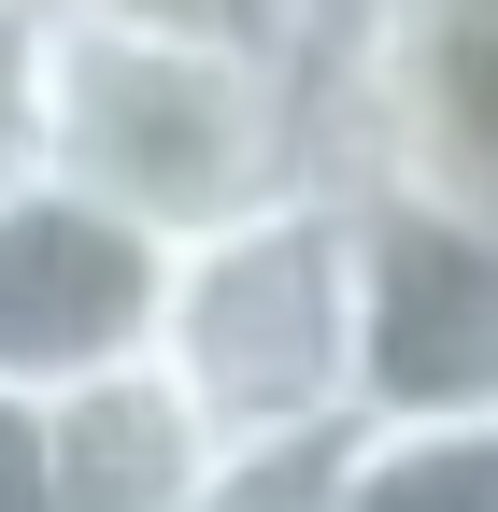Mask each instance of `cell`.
<instances>
[{
    "label": "cell",
    "mask_w": 498,
    "mask_h": 512,
    "mask_svg": "<svg viewBox=\"0 0 498 512\" xmlns=\"http://www.w3.org/2000/svg\"><path fill=\"white\" fill-rule=\"evenodd\" d=\"M242 441L185 399L171 356H129L57 399V512H214Z\"/></svg>",
    "instance_id": "6"
},
{
    "label": "cell",
    "mask_w": 498,
    "mask_h": 512,
    "mask_svg": "<svg viewBox=\"0 0 498 512\" xmlns=\"http://www.w3.org/2000/svg\"><path fill=\"white\" fill-rule=\"evenodd\" d=\"M157 15H242V0H157Z\"/></svg>",
    "instance_id": "12"
},
{
    "label": "cell",
    "mask_w": 498,
    "mask_h": 512,
    "mask_svg": "<svg viewBox=\"0 0 498 512\" xmlns=\"http://www.w3.org/2000/svg\"><path fill=\"white\" fill-rule=\"evenodd\" d=\"M342 498V441H314V456H242L214 512H328Z\"/></svg>",
    "instance_id": "10"
},
{
    "label": "cell",
    "mask_w": 498,
    "mask_h": 512,
    "mask_svg": "<svg viewBox=\"0 0 498 512\" xmlns=\"http://www.w3.org/2000/svg\"><path fill=\"white\" fill-rule=\"evenodd\" d=\"M328 512H498V427H356Z\"/></svg>",
    "instance_id": "7"
},
{
    "label": "cell",
    "mask_w": 498,
    "mask_h": 512,
    "mask_svg": "<svg viewBox=\"0 0 498 512\" xmlns=\"http://www.w3.org/2000/svg\"><path fill=\"white\" fill-rule=\"evenodd\" d=\"M157 356L242 456L356 441V200L314 185V200H285L228 242H185Z\"/></svg>",
    "instance_id": "2"
},
{
    "label": "cell",
    "mask_w": 498,
    "mask_h": 512,
    "mask_svg": "<svg viewBox=\"0 0 498 512\" xmlns=\"http://www.w3.org/2000/svg\"><path fill=\"white\" fill-rule=\"evenodd\" d=\"M328 171L498 228V29H413L356 0L328 57Z\"/></svg>",
    "instance_id": "4"
},
{
    "label": "cell",
    "mask_w": 498,
    "mask_h": 512,
    "mask_svg": "<svg viewBox=\"0 0 498 512\" xmlns=\"http://www.w3.org/2000/svg\"><path fill=\"white\" fill-rule=\"evenodd\" d=\"M356 200V427H498V228L342 185Z\"/></svg>",
    "instance_id": "3"
},
{
    "label": "cell",
    "mask_w": 498,
    "mask_h": 512,
    "mask_svg": "<svg viewBox=\"0 0 498 512\" xmlns=\"http://www.w3.org/2000/svg\"><path fill=\"white\" fill-rule=\"evenodd\" d=\"M0 512H57V399L0 384Z\"/></svg>",
    "instance_id": "9"
},
{
    "label": "cell",
    "mask_w": 498,
    "mask_h": 512,
    "mask_svg": "<svg viewBox=\"0 0 498 512\" xmlns=\"http://www.w3.org/2000/svg\"><path fill=\"white\" fill-rule=\"evenodd\" d=\"M43 171V15H0V185Z\"/></svg>",
    "instance_id": "8"
},
{
    "label": "cell",
    "mask_w": 498,
    "mask_h": 512,
    "mask_svg": "<svg viewBox=\"0 0 498 512\" xmlns=\"http://www.w3.org/2000/svg\"><path fill=\"white\" fill-rule=\"evenodd\" d=\"M370 15H413V29H498V0H370Z\"/></svg>",
    "instance_id": "11"
},
{
    "label": "cell",
    "mask_w": 498,
    "mask_h": 512,
    "mask_svg": "<svg viewBox=\"0 0 498 512\" xmlns=\"http://www.w3.org/2000/svg\"><path fill=\"white\" fill-rule=\"evenodd\" d=\"M342 57V43H328ZM328 57L257 15H157V0H57L43 15V185L100 200L143 242H228L328 171Z\"/></svg>",
    "instance_id": "1"
},
{
    "label": "cell",
    "mask_w": 498,
    "mask_h": 512,
    "mask_svg": "<svg viewBox=\"0 0 498 512\" xmlns=\"http://www.w3.org/2000/svg\"><path fill=\"white\" fill-rule=\"evenodd\" d=\"M0 15H57V0H0Z\"/></svg>",
    "instance_id": "13"
},
{
    "label": "cell",
    "mask_w": 498,
    "mask_h": 512,
    "mask_svg": "<svg viewBox=\"0 0 498 512\" xmlns=\"http://www.w3.org/2000/svg\"><path fill=\"white\" fill-rule=\"evenodd\" d=\"M171 313V242L114 228L72 185H0V384L15 399H72V384L157 356Z\"/></svg>",
    "instance_id": "5"
}]
</instances>
